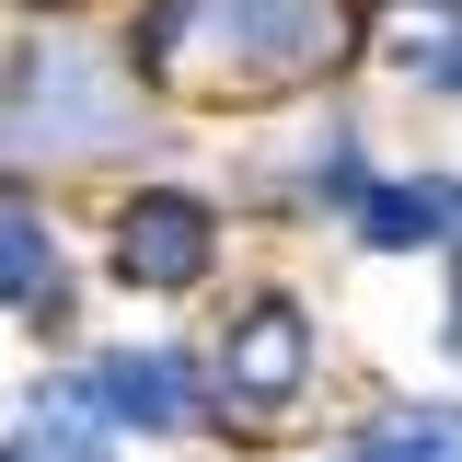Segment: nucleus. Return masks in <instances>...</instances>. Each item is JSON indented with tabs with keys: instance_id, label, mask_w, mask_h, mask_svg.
<instances>
[{
	"instance_id": "f257e3e1",
	"label": "nucleus",
	"mask_w": 462,
	"mask_h": 462,
	"mask_svg": "<svg viewBox=\"0 0 462 462\" xmlns=\"http://www.w3.org/2000/svg\"><path fill=\"white\" fill-rule=\"evenodd\" d=\"M127 47L197 93H289L346 58V0H151Z\"/></svg>"
},
{
	"instance_id": "f03ea898",
	"label": "nucleus",
	"mask_w": 462,
	"mask_h": 462,
	"mask_svg": "<svg viewBox=\"0 0 462 462\" xmlns=\"http://www.w3.org/2000/svg\"><path fill=\"white\" fill-rule=\"evenodd\" d=\"M116 127H127V93L93 69V47H69V35L23 47L0 93V151H105Z\"/></svg>"
},
{
	"instance_id": "7ed1b4c3",
	"label": "nucleus",
	"mask_w": 462,
	"mask_h": 462,
	"mask_svg": "<svg viewBox=\"0 0 462 462\" xmlns=\"http://www.w3.org/2000/svg\"><path fill=\"white\" fill-rule=\"evenodd\" d=\"M300 382H312V312L300 300H254L220 346V404H231L220 428H266L278 404H300Z\"/></svg>"
},
{
	"instance_id": "20e7f679",
	"label": "nucleus",
	"mask_w": 462,
	"mask_h": 462,
	"mask_svg": "<svg viewBox=\"0 0 462 462\" xmlns=\"http://www.w3.org/2000/svg\"><path fill=\"white\" fill-rule=\"evenodd\" d=\"M208 254H220V220H208V197H185V185H151V197L116 208V278L127 289H197Z\"/></svg>"
},
{
	"instance_id": "39448f33",
	"label": "nucleus",
	"mask_w": 462,
	"mask_h": 462,
	"mask_svg": "<svg viewBox=\"0 0 462 462\" xmlns=\"http://www.w3.org/2000/svg\"><path fill=\"white\" fill-rule=\"evenodd\" d=\"M69 416H93V428H197V370L173 358V346H116V358H93L81 370V393H69Z\"/></svg>"
},
{
	"instance_id": "423d86ee",
	"label": "nucleus",
	"mask_w": 462,
	"mask_h": 462,
	"mask_svg": "<svg viewBox=\"0 0 462 462\" xmlns=\"http://www.w3.org/2000/svg\"><path fill=\"white\" fill-rule=\"evenodd\" d=\"M358 243H382V254H428V243H451L462 220V197L451 185H358Z\"/></svg>"
},
{
	"instance_id": "0eeeda50",
	"label": "nucleus",
	"mask_w": 462,
	"mask_h": 462,
	"mask_svg": "<svg viewBox=\"0 0 462 462\" xmlns=\"http://www.w3.org/2000/svg\"><path fill=\"white\" fill-rule=\"evenodd\" d=\"M0 300L35 312V324L69 312V266H58V231L35 220V208H0Z\"/></svg>"
},
{
	"instance_id": "6e6552de",
	"label": "nucleus",
	"mask_w": 462,
	"mask_h": 462,
	"mask_svg": "<svg viewBox=\"0 0 462 462\" xmlns=\"http://www.w3.org/2000/svg\"><path fill=\"white\" fill-rule=\"evenodd\" d=\"M393 58L462 93V0H393Z\"/></svg>"
},
{
	"instance_id": "1a4fd4ad",
	"label": "nucleus",
	"mask_w": 462,
	"mask_h": 462,
	"mask_svg": "<svg viewBox=\"0 0 462 462\" xmlns=\"http://www.w3.org/2000/svg\"><path fill=\"white\" fill-rule=\"evenodd\" d=\"M346 462H462V416H451V404H416V416H382V428H370V439H358Z\"/></svg>"
},
{
	"instance_id": "9d476101",
	"label": "nucleus",
	"mask_w": 462,
	"mask_h": 462,
	"mask_svg": "<svg viewBox=\"0 0 462 462\" xmlns=\"http://www.w3.org/2000/svg\"><path fill=\"white\" fill-rule=\"evenodd\" d=\"M0 462H105V451H93V428H81V416H47V404H35V428H23Z\"/></svg>"
},
{
	"instance_id": "9b49d317",
	"label": "nucleus",
	"mask_w": 462,
	"mask_h": 462,
	"mask_svg": "<svg viewBox=\"0 0 462 462\" xmlns=\"http://www.w3.org/2000/svg\"><path fill=\"white\" fill-rule=\"evenodd\" d=\"M358 185H370V162H358V139H324V162H312V197H336V208H358Z\"/></svg>"
}]
</instances>
